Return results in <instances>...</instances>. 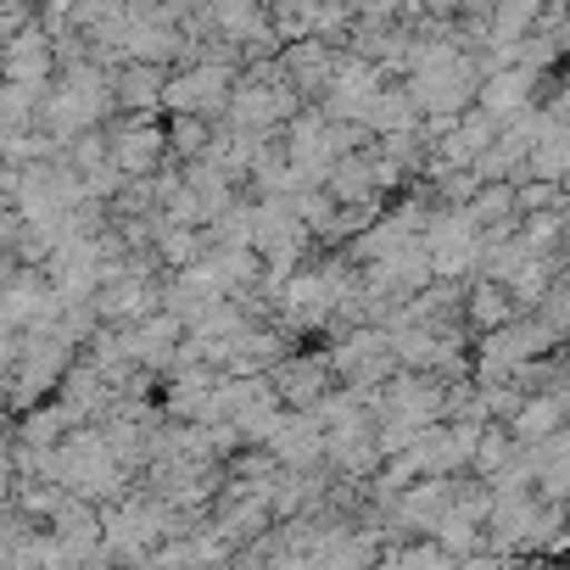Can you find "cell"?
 Segmentation results:
<instances>
[{
    "mask_svg": "<svg viewBox=\"0 0 570 570\" xmlns=\"http://www.w3.org/2000/svg\"><path fill=\"white\" fill-rule=\"evenodd\" d=\"M320 392H325V364L285 358V370H279V397L285 403H320Z\"/></svg>",
    "mask_w": 570,
    "mask_h": 570,
    "instance_id": "obj_1",
    "label": "cell"
}]
</instances>
